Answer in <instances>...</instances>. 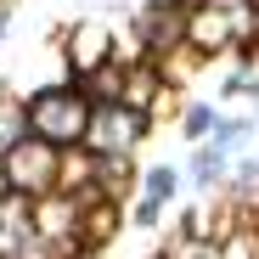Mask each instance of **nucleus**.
Returning a JSON list of instances; mask_svg holds the SVG:
<instances>
[{
    "label": "nucleus",
    "instance_id": "423d86ee",
    "mask_svg": "<svg viewBox=\"0 0 259 259\" xmlns=\"http://www.w3.org/2000/svg\"><path fill=\"white\" fill-rule=\"evenodd\" d=\"M203 130H214V107H192L186 113V136H203Z\"/></svg>",
    "mask_w": 259,
    "mask_h": 259
},
{
    "label": "nucleus",
    "instance_id": "f257e3e1",
    "mask_svg": "<svg viewBox=\"0 0 259 259\" xmlns=\"http://www.w3.org/2000/svg\"><path fill=\"white\" fill-rule=\"evenodd\" d=\"M28 130L51 147H68L91 130V102L73 96V91H46V96L28 102Z\"/></svg>",
    "mask_w": 259,
    "mask_h": 259
},
{
    "label": "nucleus",
    "instance_id": "f03ea898",
    "mask_svg": "<svg viewBox=\"0 0 259 259\" xmlns=\"http://www.w3.org/2000/svg\"><path fill=\"white\" fill-rule=\"evenodd\" d=\"M84 136L96 141V152H130L136 136H141V113L130 102H107V107L91 113V130H84Z\"/></svg>",
    "mask_w": 259,
    "mask_h": 259
},
{
    "label": "nucleus",
    "instance_id": "20e7f679",
    "mask_svg": "<svg viewBox=\"0 0 259 259\" xmlns=\"http://www.w3.org/2000/svg\"><path fill=\"white\" fill-rule=\"evenodd\" d=\"M51 175H57V163H51V147H39V141H28V147H12L6 181H17L23 192H46V186H51Z\"/></svg>",
    "mask_w": 259,
    "mask_h": 259
},
{
    "label": "nucleus",
    "instance_id": "7ed1b4c3",
    "mask_svg": "<svg viewBox=\"0 0 259 259\" xmlns=\"http://www.w3.org/2000/svg\"><path fill=\"white\" fill-rule=\"evenodd\" d=\"M237 34H242V17H237L231 6H197V12L186 17V39H197L203 51H226Z\"/></svg>",
    "mask_w": 259,
    "mask_h": 259
},
{
    "label": "nucleus",
    "instance_id": "39448f33",
    "mask_svg": "<svg viewBox=\"0 0 259 259\" xmlns=\"http://www.w3.org/2000/svg\"><path fill=\"white\" fill-rule=\"evenodd\" d=\"M23 107L17 102H6V96H0V147H17V136H23Z\"/></svg>",
    "mask_w": 259,
    "mask_h": 259
}]
</instances>
